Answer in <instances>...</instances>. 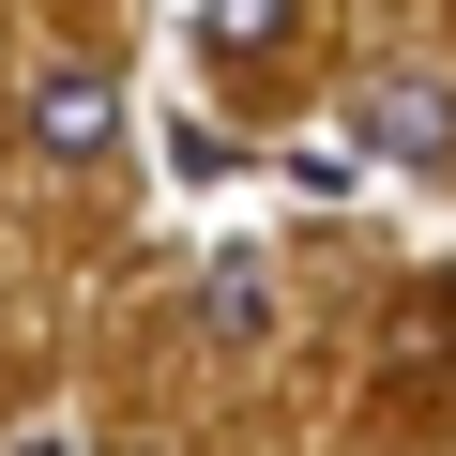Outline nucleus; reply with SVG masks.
<instances>
[{
    "mask_svg": "<svg viewBox=\"0 0 456 456\" xmlns=\"http://www.w3.org/2000/svg\"><path fill=\"white\" fill-rule=\"evenodd\" d=\"M31 152H46V167L122 152V77H107V61H46V77H31Z\"/></svg>",
    "mask_w": 456,
    "mask_h": 456,
    "instance_id": "obj_2",
    "label": "nucleus"
},
{
    "mask_svg": "<svg viewBox=\"0 0 456 456\" xmlns=\"http://www.w3.org/2000/svg\"><path fill=\"white\" fill-rule=\"evenodd\" d=\"M365 152H380V167H456V77H441V61L365 77Z\"/></svg>",
    "mask_w": 456,
    "mask_h": 456,
    "instance_id": "obj_1",
    "label": "nucleus"
},
{
    "mask_svg": "<svg viewBox=\"0 0 456 456\" xmlns=\"http://www.w3.org/2000/svg\"><path fill=\"white\" fill-rule=\"evenodd\" d=\"M198 335L259 350V335H274V259H213V274H198Z\"/></svg>",
    "mask_w": 456,
    "mask_h": 456,
    "instance_id": "obj_3",
    "label": "nucleus"
},
{
    "mask_svg": "<svg viewBox=\"0 0 456 456\" xmlns=\"http://www.w3.org/2000/svg\"><path fill=\"white\" fill-rule=\"evenodd\" d=\"M198 31H213L228 61H259V46H289V0H198Z\"/></svg>",
    "mask_w": 456,
    "mask_h": 456,
    "instance_id": "obj_4",
    "label": "nucleus"
}]
</instances>
